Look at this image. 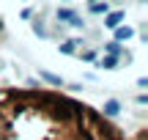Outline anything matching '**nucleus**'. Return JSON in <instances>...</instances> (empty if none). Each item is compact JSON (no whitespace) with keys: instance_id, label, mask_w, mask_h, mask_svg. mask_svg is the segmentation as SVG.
<instances>
[{"instance_id":"2","label":"nucleus","mask_w":148,"mask_h":140,"mask_svg":"<svg viewBox=\"0 0 148 140\" xmlns=\"http://www.w3.org/2000/svg\"><path fill=\"white\" fill-rule=\"evenodd\" d=\"M101 110H104V113H101L104 118H115V115L121 113V104H118L115 99H107V102H104V107H101Z\"/></svg>"},{"instance_id":"7","label":"nucleus","mask_w":148,"mask_h":140,"mask_svg":"<svg viewBox=\"0 0 148 140\" xmlns=\"http://www.w3.org/2000/svg\"><path fill=\"white\" fill-rule=\"evenodd\" d=\"M58 19H66V22H74V19H77V14H74V11H69V8H58Z\"/></svg>"},{"instance_id":"8","label":"nucleus","mask_w":148,"mask_h":140,"mask_svg":"<svg viewBox=\"0 0 148 140\" xmlns=\"http://www.w3.org/2000/svg\"><path fill=\"white\" fill-rule=\"evenodd\" d=\"M115 63H118V58H112V55H107V58H101V60H99L101 69H115Z\"/></svg>"},{"instance_id":"1","label":"nucleus","mask_w":148,"mask_h":140,"mask_svg":"<svg viewBox=\"0 0 148 140\" xmlns=\"http://www.w3.org/2000/svg\"><path fill=\"white\" fill-rule=\"evenodd\" d=\"M0 140H126L90 104L47 88H0Z\"/></svg>"},{"instance_id":"11","label":"nucleus","mask_w":148,"mask_h":140,"mask_svg":"<svg viewBox=\"0 0 148 140\" xmlns=\"http://www.w3.org/2000/svg\"><path fill=\"white\" fill-rule=\"evenodd\" d=\"M145 132H148V129H140L137 135H134V140H145Z\"/></svg>"},{"instance_id":"9","label":"nucleus","mask_w":148,"mask_h":140,"mask_svg":"<svg viewBox=\"0 0 148 140\" xmlns=\"http://www.w3.org/2000/svg\"><path fill=\"white\" fill-rule=\"evenodd\" d=\"M90 14H107V3H93L90 5Z\"/></svg>"},{"instance_id":"3","label":"nucleus","mask_w":148,"mask_h":140,"mask_svg":"<svg viewBox=\"0 0 148 140\" xmlns=\"http://www.w3.org/2000/svg\"><path fill=\"white\" fill-rule=\"evenodd\" d=\"M121 22H123V11H112V14H107V16H104V25H107V27H112V30H115Z\"/></svg>"},{"instance_id":"10","label":"nucleus","mask_w":148,"mask_h":140,"mask_svg":"<svg viewBox=\"0 0 148 140\" xmlns=\"http://www.w3.org/2000/svg\"><path fill=\"white\" fill-rule=\"evenodd\" d=\"M77 44H79V41H74V38H71V41H66V44H60V52H69V55H71Z\"/></svg>"},{"instance_id":"5","label":"nucleus","mask_w":148,"mask_h":140,"mask_svg":"<svg viewBox=\"0 0 148 140\" xmlns=\"http://www.w3.org/2000/svg\"><path fill=\"white\" fill-rule=\"evenodd\" d=\"M104 52L112 55V58H118V55H121V44H118V41H107L104 44Z\"/></svg>"},{"instance_id":"6","label":"nucleus","mask_w":148,"mask_h":140,"mask_svg":"<svg viewBox=\"0 0 148 140\" xmlns=\"http://www.w3.org/2000/svg\"><path fill=\"white\" fill-rule=\"evenodd\" d=\"M41 77L49 82V85H58V88H63V80L60 77H55V74H49V71H41Z\"/></svg>"},{"instance_id":"4","label":"nucleus","mask_w":148,"mask_h":140,"mask_svg":"<svg viewBox=\"0 0 148 140\" xmlns=\"http://www.w3.org/2000/svg\"><path fill=\"white\" fill-rule=\"evenodd\" d=\"M132 33H134L132 27H123V25H118V27H115V38H112V41H118V44H121L123 38H132Z\"/></svg>"}]
</instances>
